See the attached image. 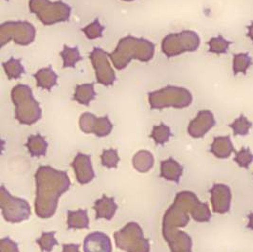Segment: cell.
<instances>
[{
    "mask_svg": "<svg viewBox=\"0 0 253 252\" xmlns=\"http://www.w3.org/2000/svg\"><path fill=\"white\" fill-rule=\"evenodd\" d=\"M14 104L15 119L24 126H32L37 123L42 117L40 104L34 97L30 86L26 84H17L11 93Z\"/></svg>",
    "mask_w": 253,
    "mask_h": 252,
    "instance_id": "277c9868",
    "label": "cell"
},
{
    "mask_svg": "<svg viewBox=\"0 0 253 252\" xmlns=\"http://www.w3.org/2000/svg\"><path fill=\"white\" fill-rule=\"evenodd\" d=\"M29 151L30 155L35 158H40L46 156L48 143L44 137L41 135H32L28 138L27 143L25 145Z\"/></svg>",
    "mask_w": 253,
    "mask_h": 252,
    "instance_id": "cb8c5ba5",
    "label": "cell"
},
{
    "mask_svg": "<svg viewBox=\"0 0 253 252\" xmlns=\"http://www.w3.org/2000/svg\"><path fill=\"white\" fill-rule=\"evenodd\" d=\"M102 165L107 169H116L118 167V163L120 161V157L118 151L116 149H107L103 151L101 156Z\"/></svg>",
    "mask_w": 253,
    "mask_h": 252,
    "instance_id": "836d02e7",
    "label": "cell"
},
{
    "mask_svg": "<svg viewBox=\"0 0 253 252\" xmlns=\"http://www.w3.org/2000/svg\"><path fill=\"white\" fill-rule=\"evenodd\" d=\"M71 167L73 168L76 180L81 185L90 183L95 178L91 157L89 155L78 153L71 162Z\"/></svg>",
    "mask_w": 253,
    "mask_h": 252,
    "instance_id": "9a60e30c",
    "label": "cell"
},
{
    "mask_svg": "<svg viewBox=\"0 0 253 252\" xmlns=\"http://www.w3.org/2000/svg\"><path fill=\"white\" fill-rule=\"evenodd\" d=\"M34 77L36 81V86L44 90L50 91L57 84V73L51 67L39 69L35 72Z\"/></svg>",
    "mask_w": 253,
    "mask_h": 252,
    "instance_id": "ffe728a7",
    "label": "cell"
},
{
    "mask_svg": "<svg viewBox=\"0 0 253 252\" xmlns=\"http://www.w3.org/2000/svg\"><path fill=\"white\" fill-rule=\"evenodd\" d=\"M148 103L151 109L161 110L173 107L182 109L193 103L192 93L184 87L168 85L148 94Z\"/></svg>",
    "mask_w": 253,
    "mask_h": 252,
    "instance_id": "5b68a950",
    "label": "cell"
},
{
    "mask_svg": "<svg viewBox=\"0 0 253 252\" xmlns=\"http://www.w3.org/2000/svg\"><path fill=\"white\" fill-rule=\"evenodd\" d=\"M211 153L218 159H228L235 152L230 137H216L211 145Z\"/></svg>",
    "mask_w": 253,
    "mask_h": 252,
    "instance_id": "44dd1931",
    "label": "cell"
},
{
    "mask_svg": "<svg viewBox=\"0 0 253 252\" xmlns=\"http://www.w3.org/2000/svg\"><path fill=\"white\" fill-rule=\"evenodd\" d=\"M83 250L84 252H112V243L107 234L95 231L84 238Z\"/></svg>",
    "mask_w": 253,
    "mask_h": 252,
    "instance_id": "2e32d148",
    "label": "cell"
},
{
    "mask_svg": "<svg viewBox=\"0 0 253 252\" xmlns=\"http://www.w3.org/2000/svg\"><path fill=\"white\" fill-rule=\"evenodd\" d=\"M29 8L30 12L35 14L40 22L46 26L66 22L71 13V8L62 1L30 0Z\"/></svg>",
    "mask_w": 253,
    "mask_h": 252,
    "instance_id": "8992f818",
    "label": "cell"
},
{
    "mask_svg": "<svg viewBox=\"0 0 253 252\" xmlns=\"http://www.w3.org/2000/svg\"><path fill=\"white\" fill-rule=\"evenodd\" d=\"M253 64V59L248 53H237L233 55L232 69L234 75L246 74Z\"/></svg>",
    "mask_w": 253,
    "mask_h": 252,
    "instance_id": "f1b7e54d",
    "label": "cell"
},
{
    "mask_svg": "<svg viewBox=\"0 0 253 252\" xmlns=\"http://www.w3.org/2000/svg\"><path fill=\"white\" fill-rule=\"evenodd\" d=\"M93 208L96 211V220L105 219L110 221L115 215L118 205L113 197H108L104 195L102 198L95 201Z\"/></svg>",
    "mask_w": 253,
    "mask_h": 252,
    "instance_id": "ac0fdd59",
    "label": "cell"
},
{
    "mask_svg": "<svg viewBox=\"0 0 253 252\" xmlns=\"http://www.w3.org/2000/svg\"><path fill=\"white\" fill-rule=\"evenodd\" d=\"M116 247L126 252H150L149 240L136 222H129L123 229L113 233Z\"/></svg>",
    "mask_w": 253,
    "mask_h": 252,
    "instance_id": "52a82bcc",
    "label": "cell"
},
{
    "mask_svg": "<svg viewBox=\"0 0 253 252\" xmlns=\"http://www.w3.org/2000/svg\"><path fill=\"white\" fill-rule=\"evenodd\" d=\"M155 54V45L144 38L127 35L120 39L115 49L109 54L110 60L118 70L125 69L133 60L149 62Z\"/></svg>",
    "mask_w": 253,
    "mask_h": 252,
    "instance_id": "7a4b0ae2",
    "label": "cell"
},
{
    "mask_svg": "<svg viewBox=\"0 0 253 252\" xmlns=\"http://www.w3.org/2000/svg\"><path fill=\"white\" fill-rule=\"evenodd\" d=\"M0 208L4 219L12 224L26 221L32 214L29 202L11 195L4 185L0 187Z\"/></svg>",
    "mask_w": 253,
    "mask_h": 252,
    "instance_id": "9c48e42d",
    "label": "cell"
},
{
    "mask_svg": "<svg viewBox=\"0 0 253 252\" xmlns=\"http://www.w3.org/2000/svg\"><path fill=\"white\" fill-rule=\"evenodd\" d=\"M79 244H64L62 252H80Z\"/></svg>",
    "mask_w": 253,
    "mask_h": 252,
    "instance_id": "74e56055",
    "label": "cell"
},
{
    "mask_svg": "<svg viewBox=\"0 0 253 252\" xmlns=\"http://www.w3.org/2000/svg\"><path fill=\"white\" fill-rule=\"evenodd\" d=\"M81 131L85 134H94L97 138H104L111 134L113 125L107 116L96 117L90 112L81 115L79 119Z\"/></svg>",
    "mask_w": 253,
    "mask_h": 252,
    "instance_id": "7c38bea8",
    "label": "cell"
},
{
    "mask_svg": "<svg viewBox=\"0 0 253 252\" xmlns=\"http://www.w3.org/2000/svg\"><path fill=\"white\" fill-rule=\"evenodd\" d=\"M172 252H192L193 241L191 236L182 230H175L164 237Z\"/></svg>",
    "mask_w": 253,
    "mask_h": 252,
    "instance_id": "e0dca14e",
    "label": "cell"
},
{
    "mask_svg": "<svg viewBox=\"0 0 253 252\" xmlns=\"http://www.w3.org/2000/svg\"><path fill=\"white\" fill-rule=\"evenodd\" d=\"M95 70L97 82L104 86H110L116 81V73L110 65V57L104 49L95 47L89 54Z\"/></svg>",
    "mask_w": 253,
    "mask_h": 252,
    "instance_id": "8fae6325",
    "label": "cell"
},
{
    "mask_svg": "<svg viewBox=\"0 0 253 252\" xmlns=\"http://www.w3.org/2000/svg\"><path fill=\"white\" fill-rule=\"evenodd\" d=\"M60 56L63 60V68H74L78 62H80L82 57L78 47H70L64 45L63 50L60 52Z\"/></svg>",
    "mask_w": 253,
    "mask_h": 252,
    "instance_id": "484cf974",
    "label": "cell"
},
{
    "mask_svg": "<svg viewBox=\"0 0 253 252\" xmlns=\"http://www.w3.org/2000/svg\"><path fill=\"white\" fill-rule=\"evenodd\" d=\"M154 163V156L147 150H140L133 157V166L138 172L141 173L149 172L153 168Z\"/></svg>",
    "mask_w": 253,
    "mask_h": 252,
    "instance_id": "d4e9b609",
    "label": "cell"
},
{
    "mask_svg": "<svg viewBox=\"0 0 253 252\" xmlns=\"http://www.w3.org/2000/svg\"><path fill=\"white\" fill-rule=\"evenodd\" d=\"M230 45L231 42L221 35L211 37L208 42L209 52L214 54H225L230 48Z\"/></svg>",
    "mask_w": 253,
    "mask_h": 252,
    "instance_id": "f546056e",
    "label": "cell"
},
{
    "mask_svg": "<svg viewBox=\"0 0 253 252\" xmlns=\"http://www.w3.org/2000/svg\"><path fill=\"white\" fill-rule=\"evenodd\" d=\"M56 231H47L43 232L41 236L36 239L35 242L39 246L42 252H51L55 246L59 245L58 241L55 238Z\"/></svg>",
    "mask_w": 253,
    "mask_h": 252,
    "instance_id": "4dcf8cb0",
    "label": "cell"
},
{
    "mask_svg": "<svg viewBox=\"0 0 253 252\" xmlns=\"http://www.w3.org/2000/svg\"><path fill=\"white\" fill-rule=\"evenodd\" d=\"M191 216L196 222H198V223L209 222L211 217V210L209 209L207 203H203L200 201L196 205Z\"/></svg>",
    "mask_w": 253,
    "mask_h": 252,
    "instance_id": "d6a6232c",
    "label": "cell"
},
{
    "mask_svg": "<svg viewBox=\"0 0 253 252\" xmlns=\"http://www.w3.org/2000/svg\"><path fill=\"white\" fill-rule=\"evenodd\" d=\"M35 28L28 21H7L0 26V47L13 41L18 46H29L35 39Z\"/></svg>",
    "mask_w": 253,
    "mask_h": 252,
    "instance_id": "30bf717a",
    "label": "cell"
},
{
    "mask_svg": "<svg viewBox=\"0 0 253 252\" xmlns=\"http://www.w3.org/2000/svg\"><path fill=\"white\" fill-rule=\"evenodd\" d=\"M183 174V166L173 158L161 161V177L167 181L179 183Z\"/></svg>",
    "mask_w": 253,
    "mask_h": 252,
    "instance_id": "d6986e66",
    "label": "cell"
},
{
    "mask_svg": "<svg viewBox=\"0 0 253 252\" xmlns=\"http://www.w3.org/2000/svg\"><path fill=\"white\" fill-rule=\"evenodd\" d=\"M122 1H125V2H132L134 0H122Z\"/></svg>",
    "mask_w": 253,
    "mask_h": 252,
    "instance_id": "60d3db41",
    "label": "cell"
},
{
    "mask_svg": "<svg viewBox=\"0 0 253 252\" xmlns=\"http://www.w3.org/2000/svg\"><path fill=\"white\" fill-rule=\"evenodd\" d=\"M3 69L9 79H19L25 73V69L20 59L11 58L7 62L3 63Z\"/></svg>",
    "mask_w": 253,
    "mask_h": 252,
    "instance_id": "4316f807",
    "label": "cell"
},
{
    "mask_svg": "<svg viewBox=\"0 0 253 252\" xmlns=\"http://www.w3.org/2000/svg\"><path fill=\"white\" fill-rule=\"evenodd\" d=\"M234 161L245 169H249L250 165L252 164L253 161V153L251 152L250 148H245L243 147L240 151L235 152V158H234Z\"/></svg>",
    "mask_w": 253,
    "mask_h": 252,
    "instance_id": "d590c367",
    "label": "cell"
},
{
    "mask_svg": "<svg viewBox=\"0 0 253 252\" xmlns=\"http://www.w3.org/2000/svg\"><path fill=\"white\" fill-rule=\"evenodd\" d=\"M150 137L154 139L157 145H164L172 137L171 128L161 123L159 126L153 127Z\"/></svg>",
    "mask_w": 253,
    "mask_h": 252,
    "instance_id": "83f0119b",
    "label": "cell"
},
{
    "mask_svg": "<svg viewBox=\"0 0 253 252\" xmlns=\"http://www.w3.org/2000/svg\"><path fill=\"white\" fill-rule=\"evenodd\" d=\"M67 225L69 229H89V217L86 210L79 209L75 211L68 210Z\"/></svg>",
    "mask_w": 253,
    "mask_h": 252,
    "instance_id": "7402d4cb",
    "label": "cell"
},
{
    "mask_svg": "<svg viewBox=\"0 0 253 252\" xmlns=\"http://www.w3.org/2000/svg\"><path fill=\"white\" fill-rule=\"evenodd\" d=\"M248 219H249V222H248L247 228L253 230V213L249 214V215H248Z\"/></svg>",
    "mask_w": 253,
    "mask_h": 252,
    "instance_id": "f35d334b",
    "label": "cell"
},
{
    "mask_svg": "<svg viewBox=\"0 0 253 252\" xmlns=\"http://www.w3.org/2000/svg\"><path fill=\"white\" fill-rule=\"evenodd\" d=\"M96 95L94 84H83L76 86L73 94V100L82 105L88 106L95 100Z\"/></svg>",
    "mask_w": 253,
    "mask_h": 252,
    "instance_id": "603a6c76",
    "label": "cell"
},
{
    "mask_svg": "<svg viewBox=\"0 0 253 252\" xmlns=\"http://www.w3.org/2000/svg\"><path fill=\"white\" fill-rule=\"evenodd\" d=\"M212 210L218 214L229 212L231 203V191L226 184H214L210 190Z\"/></svg>",
    "mask_w": 253,
    "mask_h": 252,
    "instance_id": "5bb4252c",
    "label": "cell"
},
{
    "mask_svg": "<svg viewBox=\"0 0 253 252\" xmlns=\"http://www.w3.org/2000/svg\"><path fill=\"white\" fill-rule=\"evenodd\" d=\"M230 127L232 129L234 136L244 137L250 133V130L253 127V123L250 122L246 116L240 115L239 118H237L232 124H230Z\"/></svg>",
    "mask_w": 253,
    "mask_h": 252,
    "instance_id": "1f68e13d",
    "label": "cell"
},
{
    "mask_svg": "<svg viewBox=\"0 0 253 252\" xmlns=\"http://www.w3.org/2000/svg\"><path fill=\"white\" fill-rule=\"evenodd\" d=\"M35 179V214L41 219H49L57 210L60 196L69 191L70 179L67 172L48 165H42L37 169Z\"/></svg>",
    "mask_w": 253,
    "mask_h": 252,
    "instance_id": "6da1fadb",
    "label": "cell"
},
{
    "mask_svg": "<svg viewBox=\"0 0 253 252\" xmlns=\"http://www.w3.org/2000/svg\"><path fill=\"white\" fill-rule=\"evenodd\" d=\"M214 115L210 110H201L188 126V134L194 138H203L215 126Z\"/></svg>",
    "mask_w": 253,
    "mask_h": 252,
    "instance_id": "4fadbf2b",
    "label": "cell"
},
{
    "mask_svg": "<svg viewBox=\"0 0 253 252\" xmlns=\"http://www.w3.org/2000/svg\"><path fill=\"white\" fill-rule=\"evenodd\" d=\"M200 202L196 194L190 191H182L175 195L173 204L165 211L162 219L163 238L175 230L185 228L190 222L196 205Z\"/></svg>",
    "mask_w": 253,
    "mask_h": 252,
    "instance_id": "3957f363",
    "label": "cell"
},
{
    "mask_svg": "<svg viewBox=\"0 0 253 252\" xmlns=\"http://www.w3.org/2000/svg\"><path fill=\"white\" fill-rule=\"evenodd\" d=\"M200 46L199 35L194 31L167 35L161 42V50L168 58L175 57L186 52H194Z\"/></svg>",
    "mask_w": 253,
    "mask_h": 252,
    "instance_id": "ba28073f",
    "label": "cell"
},
{
    "mask_svg": "<svg viewBox=\"0 0 253 252\" xmlns=\"http://www.w3.org/2000/svg\"><path fill=\"white\" fill-rule=\"evenodd\" d=\"M83 33L86 35L88 39H97L103 36L104 34V27L100 23L98 19L93 21L92 23L87 25L86 27L82 29Z\"/></svg>",
    "mask_w": 253,
    "mask_h": 252,
    "instance_id": "e575fe53",
    "label": "cell"
},
{
    "mask_svg": "<svg viewBox=\"0 0 253 252\" xmlns=\"http://www.w3.org/2000/svg\"><path fill=\"white\" fill-rule=\"evenodd\" d=\"M248 36L249 38L253 42V22L248 27Z\"/></svg>",
    "mask_w": 253,
    "mask_h": 252,
    "instance_id": "ab89813d",
    "label": "cell"
},
{
    "mask_svg": "<svg viewBox=\"0 0 253 252\" xmlns=\"http://www.w3.org/2000/svg\"><path fill=\"white\" fill-rule=\"evenodd\" d=\"M0 252H20L17 243L10 237H4L0 242Z\"/></svg>",
    "mask_w": 253,
    "mask_h": 252,
    "instance_id": "8d00e7d4",
    "label": "cell"
}]
</instances>
